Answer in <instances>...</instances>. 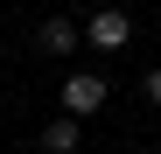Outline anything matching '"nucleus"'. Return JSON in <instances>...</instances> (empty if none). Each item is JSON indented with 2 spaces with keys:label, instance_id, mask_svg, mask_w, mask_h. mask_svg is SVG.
<instances>
[{
  "label": "nucleus",
  "instance_id": "nucleus-3",
  "mask_svg": "<svg viewBox=\"0 0 161 154\" xmlns=\"http://www.w3.org/2000/svg\"><path fill=\"white\" fill-rule=\"evenodd\" d=\"M35 42L49 49V56H70V49L84 42V28H77V21H42V28H35Z\"/></svg>",
  "mask_w": 161,
  "mask_h": 154
},
{
  "label": "nucleus",
  "instance_id": "nucleus-2",
  "mask_svg": "<svg viewBox=\"0 0 161 154\" xmlns=\"http://www.w3.org/2000/svg\"><path fill=\"white\" fill-rule=\"evenodd\" d=\"M98 105H105V77H63V112L70 119H84Z\"/></svg>",
  "mask_w": 161,
  "mask_h": 154
},
{
  "label": "nucleus",
  "instance_id": "nucleus-5",
  "mask_svg": "<svg viewBox=\"0 0 161 154\" xmlns=\"http://www.w3.org/2000/svg\"><path fill=\"white\" fill-rule=\"evenodd\" d=\"M140 98H147V105H161V70H147V77H140Z\"/></svg>",
  "mask_w": 161,
  "mask_h": 154
},
{
  "label": "nucleus",
  "instance_id": "nucleus-4",
  "mask_svg": "<svg viewBox=\"0 0 161 154\" xmlns=\"http://www.w3.org/2000/svg\"><path fill=\"white\" fill-rule=\"evenodd\" d=\"M77 140H84V126H77V119L63 112V119H49V133H42V154H70Z\"/></svg>",
  "mask_w": 161,
  "mask_h": 154
},
{
  "label": "nucleus",
  "instance_id": "nucleus-1",
  "mask_svg": "<svg viewBox=\"0 0 161 154\" xmlns=\"http://www.w3.org/2000/svg\"><path fill=\"white\" fill-rule=\"evenodd\" d=\"M84 42H91V49H126V42H133V21H126L119 7H105V14L84 21Z\"/></svg>",
  "mask_w": 161,
  "mask_h": 154
}]
</instances>
